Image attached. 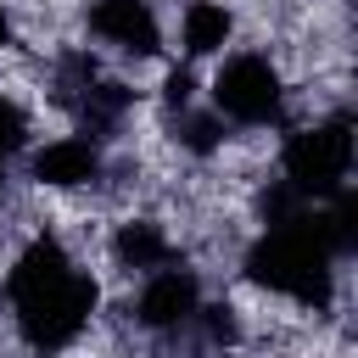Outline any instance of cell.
<instances>
[{"instance_id": "3", "label": "cell", "mask_w": 358, "mask_h": 358, "mask_svg": "<svg viewBox=\"0 0 358 358\" xmlns=\"http://www.w3.org/2000/svg\"><path fill=\"white\" fill-rule=\"evenodd\" d=\"M207 106L246 134L263 129H285L291 117V73L274 50H224L213 78H207Z\"/></svg>"}, {"instance_id": "1", "label": "cell", "mask_w": 358, "mask_h": 358, "mask_svg": "<svg viewBox=\"0 0 358 358\" xmlns=\"http://www.w3.org/2000/svg\"><path fill=\"white\" fill-rule=\"evenodd\" d=\"M0 313L22 358H62L73 352L90 324L101 319V280L95 268L39 218L0 268Z\"/></svg>"}, {"instance_id": "2", "label": "cell", "mask_w": 358, "mask_h": 358, "mask_svg": "<svg viewBox=\"0 0 358 358\" xmlns=\"http://www.w3.org/2000/svg\"><path fill=\"white\" fill-rule=\"evenodd\" d=\"M352 112L347 106H330V112H313V117H296L280 129V151H274V168L280 179L308 196V201H330L341 190H352Z\"/></svg>"}, {"instance_id": "6", "label": "cell", "mask_w": 358, "mask_h": 358, "mask_svg": "<svg viewBox=\"0 0 358 358\" xmlns=\"http://www.w3.org/2000/svg\"><path fill=\"white\" fill-rule=\"evenodd\" d=\"M84 28L101 39V50H112V56H123V62H151V56H162L157 0H90V6H84Z\"/></svg>"}, {"instance_id": "4", "label": "cell", "mask_w": 358, "mask_h": 358, "mask_svg": "<svg viewBox=\"0 0 358 358\" xmlns=\"http://www.w3.org/2000/svg\"><path fill=\"white\" fill-rule=\"evenodd\" d=\"M201 296H207L201 268H196L190 257H179V263H168V268L140 274L134 291L123 296V308H112V313H123L129 330H140V336H151V341H168V336H185V330H190Z\"/></svg>"}, {"instance_id": "7", "label": "cell", "mask_w": 358, "mask_h": 358, "mask_svg": "<svg viewBox=\"0 0 358 358\" xmlns=\"http://www.w3.org/2000/svg\"><path fill=\"white\" fill-rule=\"evenodd\" d=\"M173 39H179V56L185 62L224 56L229 39H235V6L229 0H185L179 6V22H173Z\"/></svg>"}, {"instance_id": "8", "label": "cell", "mask_w": 358, "mask_h": 358, "mask_svg": "<svg viewBox=\"0 0 358 358\" xmlns=\"http://www.w3.org/2000/svg\"><path fill=\"white\" fill-rule=\"evenodd\" d=\"M0 190H6V157H0Z\"/></svg>"}, {"instance_id": "5", "label": "cell", "mask_w": 358, "mask_h": 358, "mask_svg": "<svg viewBox=\"0 0 358 358\" xmlns=\"http://www.w3.org/2000/svg\"><path fill=\"white\" fill-rule=\"evenodd\" d=\"M22 157H28V185L50 196H84L101 185V168H106V145L78 129L56 140H34Z\"/></svg>"}]
</instances>
